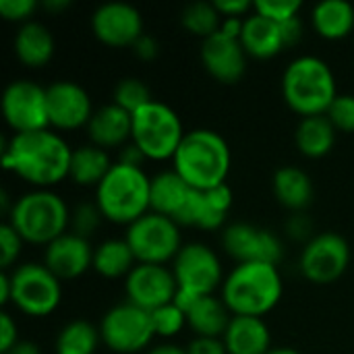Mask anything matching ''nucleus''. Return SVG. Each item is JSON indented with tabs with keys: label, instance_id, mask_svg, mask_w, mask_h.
<instances>
[{
	"label": "nucleus",
	"instance_id": "obj_30",
	"mask_svg": "<svg viewBox=\"0 0 354 354\" xmlns=\"http://www.w3.org/2000/svg\"><path fill=\"white\" fill-rule=\"evenodd\" d=\"M112 162L106 153V149L97 147V145H81L77 149H73V158H71V172L68 176L83 187H97L106 174L110 172Z\"/></svg>",
	"mask_w": 354,
	"mask_h": 354
},
{
	"label": "nucleus",
	"instance_id": "obj_2",
	"mask_svg": "<svg viewBox=\"0 0 354 354\" xmlns=\"http://www.w3.org/2000/svg\"><path fill=\"white\" fill-rule=\"evenodd\" d=\"M172 164V170L189 187L197 191L216 189L226 185L230 172V147L220 133L195 129L180 141Z\"/></svg>",
	"mask_w": 354,
	"mask_h": 354
},
{
	"label": "nucleus",
	"instance_id": "obj_33",
	"mask_svg": "<svg viewBox=\"0 0 354 354\" xmlns=\"http://www.w3.org/2000/svg\"><path fill=\"white\" fill-rule=\"evenodd\" d=\"M180 21L187 31L205 39L216 31H220L222 15L218 12L214 2H193L185 6V10L180 12Z\"/></svg>",
	"mask_w": 354,
	"mask_h": 354
},
{
	"label": "nucleus",
	"instance_id": "obj_29",
	"mask_svg": "<svg viewBox=\"0 0 354 354\" xmlns=\"http://www.w3.org/2000/svg\"><path fill=\"white\" fill-rule=\"evenodd\" d=\"M297 147L307 158H324L332 151L336 143V129L326 114L322 116H307L299 122L297 133Z\"/></svg>",
	"mask_w": 354,
	"mask_h": 354
},
{
	"label": "nucleus",
	"instance_id": "obj_40",
	"mask_svg": "<svg viewBox=\"0 0 354 354\" xmlns=\"http://www.w3.org/2000/svg\"><path fill=\"white\" fill-rule=\"evenodd\" d=\"M35 10H37L35 0H0V15L6 21H21L25 25L29 23Z\"/></svg>",
	"mask_w": 354,
	"mask_h": 354
},
{
	"label": "nucleus",
	"instance_id": "obj_27",
	"mask_svg": "<svg viewBox=\"0 0 354 354\" xmlns=\"http://www.w3.org/2000/svg\"><path fill=\"white\" fill-rule=\"evenodd\" d=\"M274 195L284 207L301 212L313 201V183L305 170L284 166L274 174Z\"/></svg>",
	"mask_w": 354,
	"mask_h": 354
},
{
	"label": "nucleus",
	"instance_id": "obj_41",
	"mask_svg": "<svg viewBox=\"0 0 354 354\" xmlns=\"http://www.w3.org/2000/svg\"><path fill=\"white\" fill-rule=\"evenodd\" d=\"M187 354H228L222 338H201L197 336L187 346Z\"/></svg>",
	"mask_w": 354,
	"mask_h": 354
},
{
	"label": "nucleus",
	"instance_id": "obj_26",
	"mask_svg": "<svg viewBox=\"0 0 354 354\" xmlns=\"http://www.w3.org/2000/svg\"><path fill=\"white\" fill-rule=\"evenodd\" d=\"M15 54L17 58L31 68L48 64L54 56V35L52 31L37 21L21 25L15 35Z\"/></svg>",
	"mask_w": 354,
	"mask_h": 354
},
{
	"label": "nucleus",
	"instance_id": "obj_49",
	"mask_svg": "<svg viewBox=\"0 0 354 354\" xmlns=\"http://www.w3.org/2000/svg\"><path fill=\"white\" fill-rule=\"evenodd\" d=\"M10 297H12L10 274H8V272H2V276H0V303H2V305L10 303Z\"/></svg>",
	"mask_w": 354,
	"mask_h": 354
},
{
	"label": "nucleus",
	"instance_id": "obj_23",
	"mask_svg": "<svg viewBox=\"0 0 354 354\" xmlns=\"http://www.w3.org/2000/svg\"><path fill=\"white\" fill-rule=\"evenodd\" d=\"M87 131L93 145L102 149L118 147L133 135V114L116 104H106L93 112Z\"/></svg>",
	"mask_w": 354,
	"mask_h": 354
},
{
	"label": "nucleus",
	"instance_id": "obj_6",
	"mask_svg": "<svg viewBox=\"0 0 354 354\" xmlns=\"http://www.w3.org/2000/svg\"><path fill=\"white\" fill-rule=\"evenodd\" d=\"M8 224L25 243L48 247L66 232L71 214L66 203L48 189H35L21 195L8 214Z\"/></svg>",
	"mask_w": 354,
	"mask_h": 354
},
{
	"label": "nucleus",
	"instance_id": "obj_13",
	"mask_svg": "<svg viewBox=\"0 0 354 354\" xmlns=\"http://www.w3.org/2000/svg\"><path fill=\"white\" fill-rule=\"evenodd\" d=\"M351 263V247L344 236L336 232H322L311 236L301 253V272L313 284L336 282Z\"/></svg>",
	"mask_w": 354,
	"mask_h": 354
},
{
	"label": "nucleus",
	"instance_id": "obj_16",
	"mask_svg": "<svg viewBox=\"0 0 354 354\" xmlns=\"http://www.w3.org/2000/svg\"><path fill=\"white\" fill-rule=\"evenodd\" d=\"M93 35L112 48H133L143 35L141 12L127 2H106L97 6L91 15Z\"/></svg>",
	"mask_w": 354,
	"mask_h": 354
},
{
	"label": "nucleus",
	"instance_id": "obj_11",
	"mask_svg": "<svg viewBox=\"0 0 354 354\" xmlns=\"http://www.w3.org/2000/svg\"><path fill=\"white\" fill-rule=\"evenodd\" d=\"M100 336L112 353H139L147 348L156 336L151 313L137 305L120 303L104 315L100 324Z\"/></svg>",
	"mask_w": 354,
	"mask_h": 354
},
{
	"label": "nucleus",
	"instance_id": "obj_38",
	"mask_svg": "<svg viewBox=\"0 0 354 354\" xmlns=\"http://www.w3.org/2000/svg\"><path fill=\"white\" fill-rule=\"evenodd\" d=\"M326 116L330 118L336 131L354 133V95L338 93V97L334 100Z\"/></svg>",
	"mask_w": 354,
	"mask_h": 354
},
{
	"label": "nucleus",
	"instance_id": "obj_1",
	"mask_svg": "<svg viewBox=\"0 0 354 354\" xmlns=\"http://www.w3.org/2000/svg\"><path fill=\"white\" fill-rule=\"evenodd\" d=\"M73 149L50 129L12 135L2 147V164L37 189L58 185L71 172Z\"/></svg>",
	"mask_w": 354,
	"mask_h": 354
},
{
	"label": "nucleus",
	"instance_id": "obj_10",
	"mask_svg": "<svg viewBox=\"0 0 354 354\" xmlns=\"http://www.w3.org/2000/svg\"><path fill=\"white\" fill-rule=\"evenodd\" d=\"M10 303L31 317H46L62 297L60 280L44 263H23L10 274Z\"/></svg>",
	"mask_w": 354,
	"mask_h": 354
},
{
	"label": "nucleus",
	"instance_id": "obj_14",
	"mask_svg": "<svg viewBox=\"0 0 354 354\" xmlns=\"http://www.w3.org/2000/svg\"><path fill=\"white\" fill-rule=\"evenodd\" d=\"M127 303L137 305L145 311H156L164 305L174 303L178 286L172 270L156 263H137L124 278Z\"/></svg>",
	"mask_w": 354,
	"mask_h": 354
},
{
	"label": "nucleus",
	"instance_id": "obj_19",
	"mask_svg": "<svg viewBox=\"0 0 354 354\" xmlns=\"http://www.w3.org/2000/svg\"><path fill=\"white\" fill-rule=\"evenodd\" d=\"M44 266L58 280H75L93 268V249L87 239L64 232L44 251Z\"/></svg>",
	"mask_w": 354,
	"mask_h": 354
},
{
	"label": "nucleus",
	"instance_id": "obj_52",
	"mask_svg": "<svg viewBox=\"0 0 354 354\" xmlns=\"http://www.w3.org/2000/svg\"><path fill=\"white\" fill-rule=\"evenodd\" d=\"M268 354H301L299 351H295V348H272Z\"/></svg>",
	"mask_w": 354,
	"mask_h": 354
},
{
	"label": "nucleus",
	"instance_id": "obj_31",
	"mask_svg": "<svg viewBox=\"0 0 354 354\" xmlns=\"http://www.w3.org/2000/svg\"><path fill=\"white\" fill-rule=\"evenodd\" d=\"M135 261L137 259L124 239H110L93 249V270L104 278L129 276L137 266Z\"/></svg>",
	"mask_w": 354,
	"mask_h": 354
},
{
	"label": "nucleus",
	"instance_id": "obj_9",
	"mask_svg": "<svg viewBox=\"0 0 354 354\" xmlns=\"http://www.w3.org/2000/svg\"><path fill=\"white\" fill-rule=\"evenodd\" d=\"M124 241L129 243L137 263L164 266L183 249L178 224L156 212H147L143 218L133 222L127 228Z\"/></svg>",
	"mask_w": 354,
	"mask_h": 354
},
{
	"label": "nucleus",
	"instance_id": "obj_39",
	"mask_svg": "<svg viewBox=\"0 0 354 354\" xmlns=\"http://www.w3.org/2000/svg\"><path fill=\"white\" fill-rule=\"evenodd\" d=\"M23 239H21V234L8 224V222H4L2 226H0V266H2V270L6 272L15 261H17V257L21 255V249H23Z\"/></svg>",
	"mask_w": 354,
	"mask_h": 354
},
{
	"label": "nucleus",
	"instance_id": "obj_25",
	"mask_svg": "<svg viewBox=\"0 0 354 354\" xmlns=\"http://www.w3.org/2000/svg\"><path fill=\"white\" fill-rule=\"evenodd\" d=\"M185 313L189 328L201 338H222L232 319L230 309L216 295L195 299Z\"/></svg>",
	"mask_w": 354,
	"mask_h": 354
},
{
	"label": "nucleus",
	"instance_id": "obj_12",
	"mask_svg": "<svg viewBox=\"0 0 354 354\" xmlns=\"http://www.w3.org/2000/svg\"><path fill=\"white\" fill-rule=\"evenodd\" d=\"M2 114L15 135L48 129L50 116L46 87L29 79L8 83L2 93Z\"/></svg>",
	"mask_w": 354,
	"mask_h": 354
},
{
	"label": "nucleus",
	"instance_id": "obj_42",
	"mask_svg": "<svg viewBox=\"0 0 354 354\" xmlns=\"http://www.w3.org/2000/svg\"><path fill=\"white\" fill-rule=\"evenodd\" d=\"M19 342L17 336V324L12 322V317L2 311L0 313V353H6L8 348H12Z\"/></svg>",
	"mask_w": 354,
	"mask_h": 354
},
{
	"label": "nucleus",
	"instance_id": "obj_3",
	"mask_svg": "<svg viewBox=\"0 0 354 354\" xmlns=\"http://www.w3.org/2000/svg\"><path fill=\"white\" fill-rule=\"evenodd\" d=\"M224 305L232 315L263 317L282 299V276L272 263H239L222 284Z\"/></svg>",
	"mask_w": 354,
	"mask_h": 354
},
{
	"label": "nucleus",
	"instance_id": "obj_8",
	"mask_svg": "<svg viewBox=\"0 0 354 354\" xmlns=\"http://www.w3.org/2000/svg\"><path fill=\"white\" fill-rule=\"evenodd\" d=\"M172 274L176 278V299L174 303L185 311L195 299L209 297L218 286L224 284L222 263L214 249L203 243L183 245L178 255L174 257Z\"/></svg>",
	"mask_w": 354,
	"mask_h": 354
},
{
	"label": "nucleus",
	"instance_id": "obj_47",
	"mask_svg": "<svg viewBox=\"0 0 354 354\" xmlns=\"http://www.w3.org/2000/svg\"><path fill=\"white\" fill-rule=\"evenodd\" d=\"M147 158L141 153V149L137 147V145H133V143H129V145H124L122 147V151H120V158H118V162L120 164H129V166H139L141 168V164L145 162Z\"/></svg>",
	"mask_w": 354,
	"mask_h": 354
},
{
	"label": "nucleus",
	"instance_id": "obj_18",
	"mask_svg": "<svg viewBox=\"0 0 354 354\" xmlns=\"http://www.w3.org/2000/svg\"><path fill=\"white\" fill-rule=\"evenodd\" d=\"M201 62L214 79L232 85L239 83L247 71V52L239 37L216 31L201 44Z\"/></svg>",
	"mask_w": 354,
	"mask_h": 354
},
{
	"label": "nucleus",
	"instance_id": "obj_17",
	"mask_svg": "<svg viewBox=\"0 0 354 354\" xmlns=\"http://www.w3.org/2000/svg\"><path fill=\"white\" fill-rule=\"evenodd\" d=\"M50 124L62 131H75L89 124L93 106L89 93L75 81H54L46 87Z\"/></svg>",
	"mask_w": 354,
	"mask_h": 354
},
{
	"label": "nucleus",
	"instance_id": "obj_43",
	"mask_svg": "<svg viewBox=\"0 0 354 354\" xmlns=\"http://www.w3.org/2000/svg\"><path fill=\"white\" fill-rule=\"evenodd\" d=\"M255 2H249V0H214V6L218 8V12L224 17V19H230V17H243L245 12H249L253 8Z\"/></svg>",
	"mask_w": 354,
	"mask_h": 354
},
{
	"label": "nucleus",
	"instance_id": "obj_22",
	"mask_svg": "<svg viewBox=\"0 0 354 354\" xmlns=\"http://www.w3.org/2000/svg\"><path fill=\"white\" fill-rule=\"evenodd\" d=\"M222 340L228 354H268L272 351V336L263 317L232 315Z\"/></svg>",
	"mask_w": 354,
	"mask_h": 354
},
{
	"label": "nucleus",
	"instance_id": "obj_48",
	"mask_svg": "<svg viewBox=\"0 0 354 354\" xmlns=\"http://www.w3.org/2000/svg\"><path fill=\"white\" fill-rule=\"evenodd\" d=\"M2 354H41L39 353V346L29 342V340H19L12 348H8L6 353Z\"/></svg>",
	"mask_w": 354,
	"mask_h": 354
},
{
	"label": "nucleus",
	"instance_id": "obj_37",
	"mask_svg": "<svg viewBox=\"0 0 354 354\" xmlns=\"http://www.w3.org/2000/svg\"><path fill=\"white\" fill-rule=\"evenodd\" d=\"M102 218H104V216H102L97 203H81V205H77V209L71 214L73 232L89 241V236L97 230Z\"/></svg>",
	"mask_w": 354,
	"mask_h": 354
},
{
	"label": "nucleus",
	"instance_id": "obj_32",
	"mask_svg": "<svg viewBox=\"0 0 354 354\" xmlns=\"http://www.w3.org/2000/svg\"><path fill=\"white\" fill-rule=\"evenodd\" d=\"M102 336L95 326L77 319L60 330L56 338V354H93Z\"/></svg>",
	"mask_w": 354,
	"mask_h": 354
},
{
	"label": "nucleus",
	"instance_id": "obj_35",
	"mask_svg": "<svg viewBox=\"0 0 354 354\" xmlns=\"http://www.w3.org/2000/svg\"><path fill=\"white\" fill-rule=\"evenodd\" d=\"M151 322H153L156 336L170 338L183 330V326L187 324V313L176 303H170V305H164V307L151 311Z\"/></svg>",
	"mask_w": 354,
	"mask_h": 354
},
{
	"label": "nucleus",
	"instance_id": "obj_21",
	"mask_svg": "<svg viewBox=\"0 0 354 354\" xmlns=\"http://www.w3.org/2000/svg\"><path fill=\"white\" fill-rule=\"evenodd\" d=\"M193 191L195 189L189 187L174 170L160 172L151 178V212L166 216L180 226Z\"/></svg>",
	"mask_w": 354,
	"mask_h": 354
},
{
	"label": "nucleus",
	"instance_id": "obj_44",
	"mask_svg": "<svg viewBox=\"0 0 354 354\" xmlns=\"http://www.w3.org/2000/svg\"><path fill=\"white\" fill-rule=\"evenodd\" d=\"M280 31H282V39H284V46H295L301 37H303V25H301V19L295 17L286 23H280Z\"/></svg>",
	"mask_w": 354,
	"mask_h": 354
},
{
	"label": "nucleus",
	"instance_id": "obj_7",
	"mask_svg": "<svg viewBox=\"0 0 354 354\" xmlns=\"http://www.w3.org/2000/svg\"><path fill=\"white\" fill-rule=\"evenodd\" d=\"M185 135L180 116L164 102L151 100L133 114L131 143L147 160H172Z\"/></svg>",
	"mask_w": 354,
	"mask_h": 354
},
{
	"label": "nucleus",
	"instance_id": "obj_5",
	"mask_svg": "<svg viewBox=\"0 0 354 354\" xmlns=\"http://www.w3.org/2000/svg\"><path fill=\"white\" fill-rule=\"evenodd\" d=\"M282 93L286 104L303 118L322 116L338 97L336 77L326 60L299 56L282 75Z\"/></svg>",
	"mask_w": 354,
	"mask_h": 354
},
{
	"label": "nucleus",
	"instance_id": "obj_50",
	"mask_svg": "<svg viewBox=\"0 0 354 354\" xmlns=\"http://www.w3.org/2000/svg\"><path fill=\"white\" fill-rule=\"evenodd\" d=\"M147 354H187V348H180L176 344H160V346L151 348Z\"/></svg>",
	"mask_w": 354,
	"mask_h": 354
},
{
	"label": "nucleus",
	"instance_id": "obj_46",
	"mask_svg": "<svg viewBox=\"0 0 354 354\" xmlns=\"http://www.w3.org/2000/svg\"><path fill=\"white\" fill-rule=\"evenodd\" d=\"M288 234L292 239H301V241L303 239H309V234H311V222L307 220V216H303V214L292 216V220L288 222Z\"/></svg>",
	"mask_w": 354,
	"mask_h": 354
},
{
	"label": "nucleus",
	"instance_id": "obj_24",
	"mask_svg": "<svg viewBox=\"0 0 354 354\" xmlns=\"http://www.w3.org/2000/svg\"><path fill=\"white\" fill-rule=\"evenodd\" d=\"M241 44L247 56H253V58H274L276 54H280V50L286 48L280 25L257 15L255 10L249 17H245Z\"/></svg>",
	"mask_w": 354,
	"mask_h": 354
},
{
	"label": "nucleus",
	"instance_id": "obj_4",
	"mask_svg": "<svg viewBox=\"0 0 354 354\" xmlns=\"http://www.w3.org/2000/svg\"><path fill=\"white\" fill-rule=\"evenodd\" d=\"M95 203L106 220L131 226L151 212V178L139 166L116 162L95 187Z\"/></svg>",
	"mask_w": 354,
	"mask_h": 354
},
{
	"label": "nucleus",
	"instance_id": "obj_45",
	"mask_svg": "<svg viewBox=\"0 0 354 354\" xmlns=\"http://www.w3.org/2000/svg\"><path fill=\"white\" fill-rule=\"evenodd\" d=\"M133 48H135V54L141 56L143 60H151V58L158 56V41H156L151 35H147V33H143V35L135 41Z\"/></svg>",
	"mask_w": 354,
	"mask_h": 354
},
{
	"label": "nucleus",
	"instance_id": "obj_28",
	"mask_svg": "<svg viewBox=\"0 0 354 354\" xmlns=\"http://www.w3.org/2000/svg\"><path fill=\"white\" fill-rule=\"evenodd\" d=\"M315 31L326 39H342L354 29V6L346 0H324L311 12Z\"/></svg>",
	"mask_w": 354,
	"mask_h": 354
},
{
	"label": "nucleus",
	"instance_id": "obj_20",
	"mask_svg": "<svg viewBox=\"0 0 354 354\" xmlns=\"http://www.w3.org/2000/svg\"><path fill=\"white\" fill-rule=\"evenodd\" d=\"M230 207H232V191L228 185L207 191L195 189L180 224L197 226L201 230H216L226 222Z\"/></svg>",
	"mask_w": 354,
	"mask_h": 354
},
{
	"label": "nucleus",
	"instance_id": "obj_34",
	"mask_svg": "<svg viewBox=\"0 0 354 354\" xmlns=\"http://www.w3.org/2000/svg\"><path fill=\"white\" fill-rule=\"evenodd\" d=\"M112 97H114L112 104L120 106L129 114H135L151 102V91L145 85V81H141L137 77H127L116 83Z\"/></svg>",
	"mask_w": 354,
	"mask_h": 354
},
{
	"label": "nucleus",
	"instance_id": "obj_36",
	"mask_svg": "<svg viewBox=\"0 0 354 354\" xmlns=\"http://www.w3.org/2000/svg\"><path fill=\"white\" fill-rule=\"evenodd\" d=\"M253 10L280 25L299 17L297 12L301 10V2L299 0H257L253 4Z\"/></svg>",
	"mask_w": 354,
	"mask_h": 354
},
{
	"label": "nucleus",
	"instance_id": "obj_15",
	"mask_svg": "<svg viewBox=\"0 0 354 354\" xmlns=\"http://www.w3.org/2000/svg\"><path fill=\"white\" fill-rule=\"evenodd\" d=\"M222 247L239 263L278 266V261L284 255L282 243L272 230L259 228L253 224H245V222L232 224L224 230Z\"/></svg>",
	"mask_w": 354,
	"mask_h": 354
},
{
	"label": "nucleus",
	"instance_id": "obj_51",
	"mask_svg": "<svg viewBox=\"0 0 354 354\" xmlns=\"http://www.w3.org/2000/svg\"><path fill=\"white\" fill-rule=\"evenodd\" d=\"M44 6H46V8H50V10H56V8H66V6H68V2H64V0H60V2H52V0H50V2H46Z\"/></svg>",
	"mask_w": 354,
	"mask_h": 354
}]
</instances>
